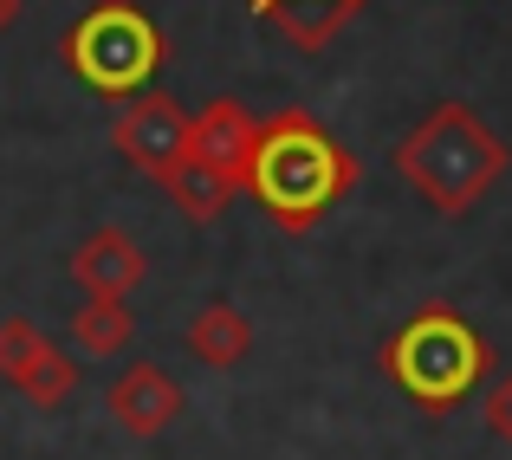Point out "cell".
Listing matches in <instances>:
<instances>
[{
  "label": "cell",
  "mask_w": 512,
  "mask_h": 460,
  "mask_svg": "<svg viewBox=\"0 0 512 460\" xmlns=\"http://www.w3.org/2000/svg\"><path fill=\"white\" fill-rule=\"evenodd\" d=\"M357 175H363L357 156L312 111H273L260 124V150L247 162V188L240 195L260 201V214L279 234H312L357 188Z\"/></svg>",
  "instance_id": "6da1fadb"
},
{
  "label": "cell",
  "mask_w": 512,
  "mask_h": 460,
  "mask_svg": "<svg viewBox=\"0 0 512 460\" xmlns=\"http://www.w3.org/2000/svg\"><path fill=\"white\" fill-rule=\"evenodd\" d=\"M506 162H512V150L493 137L487 124H480L474 104H454V98L435 104V111H428L422 124L396 143V175L435 214H448V221H454V214H467L493 182H500Z\"/></svg>",
  "instance_id": "7a4b0ae2"
},
{
  "label": "cell",
  "mask_w": 512,
  "mask_h": 460,
  "mask_svg": "<svg viewBox=\"0 0 512 460\" xmlns=\"http://www.w3.org/2000/svg\"><path fill=\"white\" fill-rule=\"evenodd\" d=\"M487 370H493L487 337H480L454 305H422L383 344V376L409 402H422V409H435V415L461 409V402L487 383Z\"/></svg>",
  "instance_id": "3957f363"
},
{
  "label": "cell",
  "mask_w": 512,
  "mask_h": 460,
  "mask_svg": "<svg viewBox=\"0 0 512 460\" xmlns=\"http://www.w3.org/2000/svg\"><path fill=\"white\" fill-rule=\"evenodd\" d=\"M163 59H169V39L137 0H98L65 33V65L98 98H143L163 72Z\"/></svg>",
  "instance_id": "277c9868"
},
{
  "label": "cell",
  "mask_w": 512,
  "mask_h": 460,
  "mask_svg": "<svg viewBox=\"0 0 512 460\" xmlns=\"http://www.w3.org/2000/svg\"><path fill=\"white\" fill-rule=\"evenodd\" d=\"M111 143L117 156L130 162V169H143L150 182H163L169 162L188 150V111L163 91H143V98H124V111H117L111 124Z\"/></svg>",
  "instance_id": "5b68a950"
},
{
  "label": "cell",
  "mask_w": 512,
  "mask_h": 460,
  "mask_svg": "<svg viewBox=\"0 0 512 460\" xmlns=\"http://www.w3.org/2000/svg\"><path fill=\"white\" fill-rule=\"evenodd\" d=\"M104 409H111V422L124 428V435L150 441V435H163V428H175V415L188 409V396H182V383H175L163 363H130V370L111 383Z\"/></svg>",
  "instance_id": "8992f818"
},
{
  "label": "cell",
  "mask_w": 512,
  "mask_h": 460,
  "mask_svg": "<svg viewBox=\"0 0 512 460\" xmlns=\"http://www.w3.org/2000/svg\"><path fill=\"white\" fill-rule=\"evenodd\" d=\"M72 279L85 286V299H130V292L150 279V260H143L137 234H124V227H98V234L78 240Z\"/></svg>",
  "instance_id": "52a82bcc"
},
{
  "label": "cell",
  "mask_w": 512,
  "mask_h": 460,
  "mask_svg": "<svg viewBox=\"0 0 512 460\" xmlns=\"http://www.w3.org/2000/svg\"><path fill=\"white\" fill-rule=\"evenodd\" d=\"M188 150L208 156L214 169H227L247 188V162L260 150V117L240 98H214V104H201V111H188Z\"/></svg>",
  "instance_id": "ba28073f"
},
{
  "label": "cell",
  "mask_w": 512,
  "mask_h": 460,
  "mask_svg": "<svg viewBox=\"0 0 512 460\" xmlns=\"http://www.w3.org/2000/svg\"><path fill=\"white\" fill-rule=\"evenodd\" d=\"M163 195L175 201V208L188 214L195 227H208V221H221L227 208H234V195H240V182L227 169H214L208 156H195V150H182L169 162V175H163Z\"/></svg>",
  "instance_id": "9c48e42d"
},
{
  "label": "cell",
  "mask_w": 512,
  "mask_h": 460,
  "mask_svg": "<svg viewBox=\"0 0 512 460\" xmlns=\"http://www.w3.org/2000/svg\"><path fill=\"white\" fill-rule=\"evenodd\" d=\"M188 357L195 363H208V370H240L247 363V350H253V324H247V311L240 305H227V299H208L188 318Z\"/></svg>",
  "instance_id": "30bf717a"
},
{
  "label": "cell",
  "mask_w": 512,
  "mask_h": 460,
  "mask_svg": "<svg viewBox=\"0 0 512 460\" xmlns=\"http://www.w3.org/2000/svg\"><path fill=\"white\" fill-rule=\"evenodd\" d=\"M130 337H137V311H130V299H85V305L72 311L78 357L111 363V357H124V350H130Z\"/></svg>",
  "instance_id": "8fae6325"
},
{
  "label": "cell",
  "mask_w": 512,
  "mask_h": 460,
  "mask_svg": "<svg viewBox=\"0 0 512 460\" xmlns=\"http://www.w3.org/2000/svg\"><path fill=\"white\" fill-rule=\"evenodd\" d=\"M46 350H52V337L39 331L33 318H7V324H0V383L20 389L26 376H33V363L46 357Z\"/></svg>",
  "instance_id": "7c38bea8"
},
{
  "label": "cell",
  "mask_w": 512,
  "mask_h": 460,
  "mask_svg": "<svg viewBox=\"0 0 512 460\" xmlns=\"http://www.w3.org/2000/svg\"><path fill=\"white\" fill-rule=\"evenodd\" d=\"M72 389H78V363H72V357H65V350H59V344H52V350H46V357H39V363H33V376H26V383H20V396H26V402H33V409H59V402H65V396H72Z\"/></svg>",
  "instance_id": "4fadbf2b"
},
{
  "label": "cell",
  "mask_w": 512,
  "mask_h": 460,
  "mask_svg": "<svg viewBox=\"0 0 512 460\" xmlns=\"http://www.w3.org/2000/svg\"><path fill=\"white\" fill-rule=\"evenodd\" d=\"M480 415H487V428L500 441H512V376H500V383L487 389V402H480Z\"/></svg>",
  "instance_id": "5bb4252c"
},
{
  "label": "cell",
  "mask_w": 512,
  "mask_h": 460,
  "mask_svg": "<svg viewBox=\"0 0 512 460\" xmlns=\"http://www.w3.org/2000/svg\"><path fill=\"white\" fill-rule=\"evenodd\" d=\"M13 20H20V0H0V33H7Z\"/></svg>",
  "instance_id": "9a60e30c"
}]
</instances>
